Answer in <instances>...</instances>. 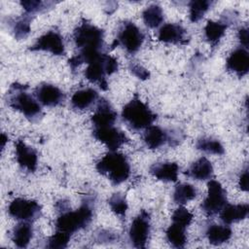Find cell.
Wrapping results in <instances>:
<instances>
[{"label": "cell", "instance_id": "obj_1", "mask_svg": "<svg viewBox=\"0 0 249 249\" xmlns=\"http://www.w3.org/2000/svg\"><path fill=\"white\" fill-rule=\"evenodd\" d=\"M96 170L106 175L113 185H119L128 179L130 175V165L124 154L117 151H110L95 165Z\"/></svg>", "mask_w": 249, "mask_h": 249}, {"label": "cell", "instance_id": "obj_2", "mask_svg": "<svg viewBox=\"0 0 249 249\" xmlns=\"http://www.w3.org/2000/svg\"><path fill=\"white\" fill-rule=\"evenodd\" d=\"M28 87L15 83L11 86L8 95V104L13 109L20 112L31 122L37 121L42 116V109L32 95L26 92Z\"/></svg>", "mask_w": 249, "mask_h": 249}, {"label": "cell", "instance_id": "obj_3", "mask_svg": "<svg viewBox=\"0 0 249 249\" xmlns=\"http://www.w3.org/2000/svg\"><path fill=\"white\" fill-rule=\"evenodd\" d=\"M122 119L131 129L141 130L152 125L157 119V115L135 94L123 107Z\"/></svg>", "mask_w": 249, "mask_h": 249}, {"label": "cell", "instance_id": "obj_4", "mask_svg": "<svg viewBox=\"0 0 249 249\" xmlns=\"http://www.w3.org/2000/svg\"><path fill=\"white\" fill-rule=\"evenodd\" d=\"M92 219V208L88 201L75 211L66 210L62 212L55 221L56 231H60L69 234L86 228Z\"/></svg>", "mask_w": 249, "mask_h": 249}, {"label": "cell", "instance_id": "obj_5", "mask_svg": "<svg viewBox=\"0 0 249 249\" xmlns=\"http://www.w3.org/2000/svg\"><path fill=\"white\" fill-rule=\"evenodd\" d=\"M73 38L79 52L87 50L102 51L104 45V30L88 21H83L74 30Z\"/></svg>", "mask_w": 249, "mask_h": 249}, {"label": "cell", "instance_id": "obj_6", "mask_svg": "<svg viewBox=\"0 0 249 249\" xmlns=\"http://www.w3.org/2000/svg\"><path fill=\"white\" fill-rule=\"evenodd\" d=\"M144 34L135 25L134 22L124 20L119 26L117 38L115 39L112 48L122 46L128 53H135L142 46Z\"/></svg>", "mask_w": 249, "mask_h": 249}, {"label": "cell", "instance_id": "obj_7", "mask_svg": "<svg viewBox=\"0 0 249 249\" xmlns=\"http://www.w3.org/2000/svg\"><path fill=\"white\" fill-rule=\"evenodd\" d=\"M227 203V193L221 183L210 179L207 183V196L200 205L201 210L207 216H213L219 213Z\"/></svg>", "mask_w": 249, "mask_h": 249}, {"label": "cell", "instance_id": "obj_8", "mask_svg": "<svg viewBox=\"0 0 249 249\" xmlns=\"http://www.w3.org/2000/svg\"><path fill=\"white\" fill-rule=\"evenodd\" d=\"M150 215L147 211L141 210V212L133 219L128 231L131 245L135 248H145L150 236Z\"/></svg>", "mask_w": 249, "mask_h": 249}, {"label": "cell", "instance_id": "obj_9", "mask_svg": "<svg viewBox=\"0 0 249 249\" xmlns=\"http://www.w3.org/2000/svg\"><path fill=\"white\" fill-rule=\"evenodd\" d=\"M9 215L20 222H32L39 218L41 206L35 200L17 197L8 207Z\"/></svg>", "mask_w": 249, "mask_h": 249}, {"label": "cell", "instance_id": "obj_10", "mask_svg": "<svg viewBox=\"0 0 249 249\" xmlns=\"http://www.w3.org/2000/svg\"><path fill=\"white\" fill-rule=\"evenodd\" d=\"M30 51L49 52L54 55H63L65 53V46L63 37L58 31L50 30L40 36L36 42L29 48Z\"/></svg>", "mask_w": 249, "mask_h": 249}, {"label": "cell", "instance_id": "obj_11", "mask_svg": "<svg viewBox=\"0 0 249 249\" xmlns=\"http://www.w3.org/2000/svg\"><path fill=\"white\" fill-rule=\"evenodd\" d=\"M92 135L112 152L117 151L123 144L128 141L125 133L114 125L93 128Z\"/></svg>", "mask_w": 249, "mask_h": 249}, {"label": "cell", "instance_id": "obj_12", "mask_svg": "<svg viewBox=\"0 0 249 249\" xmlns=\"http://www.w3.org/2000/svg\"><path fill=\"white\" fill-rule=\"evenodd\" d=\"M118 117V113L115 111L111 103L105 99L100 98L95 112L90 118V123L93 128L104 127L114 125Z\"/></svg>", "mask_w": 249, "mask_h": 249}, {"label": "cell", "instance_id": "obj_13", "mask_svg": "<svg viewBox=\"0 0 249 249\" xmlns=\"http://www.w3.org/2000/svg\"><path fill=\"white\" fill-rule=\"evenodd\" d=\"M35 96L42 105L48 107L60 105L65 99V95L60 89L47 83L41 84L36 88Z\"/></svg>", "mask_w": 249, "mask_h": 249}, {"label": "cell", "instance_id": "obj_14", "mask_svg": "<svg viewBox=\"0 0 249 249\" xmlns=\"http://www.w3.org/2000/svg\"><path fill=\"white\" fill-rule=\"evenodd\" d=\"M226 67L239 78L245 76L249 71V53L246 49H235L227 58Z\"/></svg>", "mask_w": 249, "mask_h": 249}, {"label": "cell", "instance_id": "obj_15", "mask_svg": "<svg viewBox=\"0 0 249 249\" xmlns=\"http://www.w3.org/2000/svg\"><path fill=\"white\" fill-rule=\"evenodd\" d=\"M107 54L105 53L95 61L89 63L85 70V77L91 83L98 84L99 88L103 90L108 89V83L106 81V76H108L106 67H105V59Z\"/></svg>", "mask_w": 249, "mask_h": 249}, {"label": "cell", "instance_id": "obj_16", "mask_svg": "<svg viewBox=\"0 0 249 249\" xmlns=\"http://www.w3.org/2000/svg\"><path fill=\"white\" fill-rule=\"evenodd\" d=\"M15 146L18 163L27 171L34 172L38 163L37 152L32 147L26 145L22 140H18L15 143Z\"/></svg>", "mask_w": 249, "mask_h": 249}, {"label": "cell", "instance_id": "obj_17", "mask_svg": "<svg viewBox=\"0 0 249 249\" xmlns=\"http://www.w3.org/2000/svg\"><path fill=\"white\" fill-rule=\"evenodd\" d=\"M186 29L177 23H165L159 30L158 39L163 43L169 44H185L186 40Z\"/></svg>", "mask_w": 249, "mask_h": 249}, {"label": "cell", "instance_id": "obj_18", "mask_svg": "<svg viewBox=\"0 0 249 249\" xmlns=\"http://www.w3.org/2000/svg\"><path fill=\"white\" fill-rule=\"evenodd\" d=\"M178 172L179 165L176 162H157L150 167V173L163 182H176Z\"/></svg>", "mask_w": 249, "mask_h": 249}, {"label": "cell", "instance_id": "obj_19", "mask_svg": "<svg viewBox=\"0 0 249 249\" xmlns=\"http://www.w3.org/2000/svg\"><path fill=\"white\" fill-rule=\"evenodd\" d=\"M249 212V205L243 204H230L227 203L219 212L220 219L227 225L244 220Z\"/></svg>", "mask_w": 249, "mask_h": 249}, {"label": "cell", "instance_id": "obj_20", "mask_svg": "<svg viewBox=\"0 0 249 249\" xmlns=\"http://www.w3.org/2000/svg\"><path fill=\"white\" fill-rule=\"evenodd\" d=\"M143 140L149 149H158L168 142V131L158 125H150L145 128Z\"/></svg>", "mask_w": 249, "mask_h": 249}, {"label": "cell", "instance_id": "obj_21", "mask_svg": "<svg viewBox=\"0 0 249 249\" xmlns=\"http://www.w3.org/2000/svg\"><path fill=\"white\" fill-rule=\"evenodd\" d=\"M185 174L196 180H210L213 175V166L210 160L205 157H201L192 163V165L186 170Z\"/></svg>", "mask_w": 249, "mask_h": 249}, {"label": "cell", "instance_id": "obj_22", "mask_svg": "<svg viewBox=\"0 0 249 249\" xmlns=\"http://www.w3.org/2000/svg\"><path fill=\"white\" fill-rule=\"evenodd\" d=\"M98 99V92L90 88L82 89L72 95L71 104L73 108L78 110H85L89 108Z\"/></svg>", "mask_w": 249, "mask_h": 249}, {"label": "cell", "instance_id": "obj_23", "mask_svg": "<svg viewBox=\"0 0 249 249\" xmlns=\"http://www.w3.org/2000/svg\"><path fill=\"white\" fill-rule=\"evenodd\" d=\"M33 236V229L30 222H20L13 230L12 240L18 248H25Z\"/></svg>", "mask_w": 249, "mask_h": 249}, {"label": "cell", "instance_id": "obj_24", "mask_svg": "<svg viewBox=\"0 0 249 249\" xmlns=\"http://www.w3.org/2000/svg\"><path fill=\"white\" fill-rule=\"evenodd\" d=\"M229 22L225 19L219 21L208 20L204 27V37L211 46H216L220 39L224 36Z\"/></svg>", "mask_w": 249, "mask_h": 249}, {"label": "cell", "instance_id": "obj_25", "mask_svg": "<svg viewBox=\"0 0 249 249\" xmlns=\"http://www.w3.org/2000/svg\"><path fill=\"white\" fill-rule=\"evenodd\" d=\"M231 230L229 226H222L213 224L208 227L206 231V236L210 244L221 245L227 242L231 237Z\"/></svg>", "mask_w": 249, "mask_h": 249}, {"label": "cell", "instance_id": "obj_26", "mask_svg": "<svg viewBox=\"0 0 249 249\" xmlns=\"http://www.w3.org/2000/svg\"><path fill=\"white\" fill-rule=\"evenodd\" d=\"M186 228L172 223L166 230L165 235L168 243L174 248H183L187 242Z\"/></svg>", "mask_w": 249, "mask_h": 249}, {"label": "cell", "instance_id": "obj_27", "mask_svg": "<svg viewBox=\"0 0 249 249\" xmlns=\"http://www.w3.org/2000/svg\"><path fill=\"white\" fill-rule=\"evenodd\" d=\"M142 18L146 26L150 28H157L163 21L162 9L157 4L150 5L143 11Z\"/></svg>", "mask_w": 249, "mask_h": 249}, {"label": "cell", "instance_id": "obj_28", "mask_svg": "<svg viewBox=\"0 0 249 249\" xmlns=\"http://www.w3.org/2000/svg\"><path fill=\"white\" fill-rule=\"evenodd\" d=\"M196 196V189L189 183H180L176 185L173 193V200L180 205L186 204L188 201Z\"/></svg>", "mask_w": 249, "mask_h": 249}, {"label": "cell", "instance_id": "obj_29", "mask_svg": "<svg viewBox=\"0 0 249 249\" xmlns=\"http://www.w3.org/2000/svg\"><path fill=\"white\" fill-rule=\"evenodd\" d=\"M32 15L25 14L19 18H17L11 23L14 36L18 40L25 39L30 33V22L32 20Z\"/></svg>", "mask_w": 249, "mask_h": 249}, {"label": "cell", "instance_id": "obj_30", "mask_svg": "<svg viewBox=\"0 0 249 249\" xmlns=\"http://www.w3.org/2000/svg\"><path fill=\"white\" fill-rule=\"evenodd\" d=\"M196 147L197 150H200L207 154L214 155H223L225 153V149L221 142L217 139L212 138H200L196 141Z\"/></svg>", "mask_w": 249, "mask_h": 249}, {"label": "cell", "instance_id": "obj_31", "mask_svg": "<svg viewBox=\"0 0 249 249\" xmlns=\"http://www.w3.org/2000/svg\"><path fill=\"white\" fill-rule=\"evenodd\" d=\"M211 6L208 0H194L189 3L190 7V19L193 22L198 21Z\"/></svg>", "mask_w": 249, "mask_h": 249}, {"label": "cell", "instance_id": "obj_32", "mask_svg": "<svg viewBox=\"0 0 249 249\" xmlns=\"http://www.w3.org/2000/svg\"><path fill=\"white\" fill-rule=\"evenodd\" d=\"M108 204L111 208V210L121 216V217H124L125 216V212L128 208L127 202H126V198L125 196L121 194V193H116L113 194L111 196V197L108 199Z\"/></svg>", "mask_w": 249, "mask_h": 249}, {"label": "cell", "instance_id": "obj_33", "mask_svg": "<svg viewBox=\"0 0 249 249\" xmlns=\"http://www.w3.org/2000/svg\"><path fill=\"white\" fill-rule=\"evenodd\" d=\"M20 5L28 15H34L46 11L53 5V2H43L39 0H24L20 2Z\"/></svg>", "mask_w": 249, "mask_h": 249}, {"label": "cell", "instance_id": "obj_34", "mask_svg": "<svg viewBox=\"0 0 249 249\" xmlns=\"http://www.w3.org/2000/svg\"><path fill=\"white\" fill-rule=\"evenodd\" d=\"M70 237H71V234L60 231H56L55 233H53L51 237H49L48 243L46 244V246L52 249L66 248L70 240Z\"/></svg>", "mask_w": 249, "mask_h": 249}, {"label": "cell", "instance_id": "obj_35", "mask_svg": "<svg viewBox=\"0 0 249 249\" xmlns=\"http://www.w3.org/2000/svg\"><path fill=\"white\" fill-rule=\"evenodd\" d=\"M194 218V215L184 206H179L172 214V223L187 228Z\"/></svg>", "mask_w": 249, "mask_h": 249}, {"label": "cell", "instance_id": "obj_36", "mask_svg": "<svg viewBox=\"0 0 249 249\" xmlns=\"http://www.w3.org/2000/svg\"><path fill=\"white\" fill-rule=\"evenodd\" d=\"M130 72L136 76L138 79L141 80H147L150 77V72L144 68L142 65L138 64V63H134V62H130L129 66H128Z\"/></svg>", "mask_w": 249, "mask_h": 249}, {"label": "cell", "instance_id": "obj_37", "mask_svg": "<svg viewBox=\"0 0 249 249\" xmlns=\"http://www.w3.org/2000/svg\"><path fill=\"white\" fill-rule=\"evenodd\" d=\"M238 40L241 44V46L244 49L248 48V43H249V33H248V29L246 27H241L238 30Z\"/></svg>", "mask_w": 249, "mask_h": 249}, {"label": "cell", "instance_id": "obj_38", "mask_svg": "<svg viewBox=\"0 0 249 249\" xmlns=\"http://www.w3.org/2000/svg\"><path fill=\"white\" fill-rule=\"evenodd\" d=\"M238 185L242 191L247 192L248 191V170L245 169L244 172L239 177Z\"/></svg>", "mask_w": 249, "mask_h": 249}, {"label": "cell", "instance_id": "obj_39", "mask_svg": "<svg viewBox=\"0 0 249 249\" xmlns=\"http://www.w3.org/2000/svg\"><path fill=\"white\" fill-rule=\"evenodd\" d=\"M7 140H8V137H7L4 133H2V134H1V147H2V149L4 148L5 143H6Z\"/></svg>", "mask_w": 249, "mask_h": 249}]
</instances>
